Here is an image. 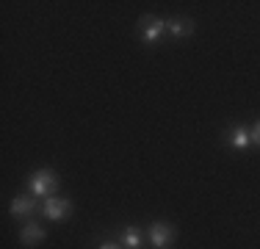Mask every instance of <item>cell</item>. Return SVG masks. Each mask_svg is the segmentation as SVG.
I'll return each instance as SVG.
<instances>
[{"instance_id":"cell-1","label":"cell","mask_w":260,"mask_h":249,"mask_svg":"<svg viewBox=\"0 0 260 249\" xmlns=\"http://www.w3.org/2000/svg\"><path fill=\"white\" fill-rule=\"evenodd\" d=\"M30 189H34V194H50V191H55V174L53 172H36L30 177Z\"/></svg>"},{"instance_id":"cell-2","label":"cell","mask_w":260,"mask_h":249,"mask_svg":"<svg viewBox=\"0 0 260 249\" xmlns=\"http://www.w3.org/2000/svg\"><path fill=\"white\" fill-rule=\"evenodd\" d=\"M139 28H141V36H144L147 42H152V39L160 34V30L166 28V25L160 22L158 17H141V20H139Z\"/></svg>"},{"instance_id":"cell-3","label":"cell","mask_w":260,"mask_h":249,"mask_svg":"<svg viewBox=\"0 0 260 249\" xmlns=\"http://www.w3.org/2000/svg\"><path fill=\"white\" fill-rule=\"evenodd\" d=\"M45 213L50 216V219H64V216L70 213V199H50V202L45 205Z\"/></svg>"},{"instance_id":"cell-4","label":"cell","mask_w":260,"mask_h":249,"mask_svg":"<svg viewBox=\"0 0 260 249\" xmlns=\"http://www.w3.org/2000/svg\"><path fill=\"white\" fill-rule=\"evenodd\" d=\"M172 235H175V230H172L169 224H164V222H160V224H155V227H152L150 238H152V244H155V246L160 249V246H166V241H169Z\"/></svg>"},{"instance_id":"cell-5","label":"cell","mask_w":260,"mask_h":249,"mask_svg":"<svg viewBox=\"0 0 260 249\" xmlns=\"http://www.w3.org/2000/svg\"><path fill=\"white\" fill-rule=\"evenodd\" d=\"M36 210V202L30 197H17L14 202H11V213L14 216H28V213H34Z\"/></svg>"},{"instance_id":"cell-6","label":"cell","mask_w":260,"mask_h":249,"mask_svg":"<svg viewBox=\"0 0 260 249\" xmlns=\"http://www.w3.org/2000/svg\"><path fill=\"white\" fill-rule=\"evenodd\" d=\"M42 238H45V233L39 230V224H25V227H22V233H20L22 244H36V241H42Z\"/></svg>"},{"instance_id":"cell-7","label":"cell","mask_w":260,"mask_h":249,"mask_svg":"<svg viewBox=\"0 0 260 249\" xmlns=\"http://www.w3.org/2000/svg\"><path fill=\"white\" fill-rule=\"evenodd\" d=\"M166 28H169L175 36H188V34H194V22H191V20H172Z\"/></svg>"},{"instance_id":"cell-8","label":"cell","mask_w":260,"mask_h":249,"mask_svg":"<svg viewBox=\"0 0 260 249\" xmlns=\"http://www.w3.org/2000/svg\"><path fill=\"white\" fill-rule=\"evenodd\" d=\"M230 141H233V144H235V147H244V144H246V141H249V136H246V133H244V130H233V136H230Z\"/></svg>"},{"instance_id":"cell-9","label":"cell","mask_w":260,"mask_h":249,"mask_svg":"<svg viewBox=\"0 0 260 249\" xmlns=\"http://www.w3.org/2000/svg\"><path fill=\"white\" fill-rule=\"evenodd\" d=\"M122 244L130 246V249H136V246H139V233H133V230L125 233V235H122Z\"/></svg>"},{"instance_id":"cell-10","label":"cell","mask_w":260,"mask_h":249,"mask_svg":"<svg viewBox=\"0 0 260 249\" xmlns=\"http://www.w3.org/2000/svg\"><path fill=\"white\" fill-rule=\"evenodd\" d=\"M252 139H255L257 144H260V124H257V128H255V133H252Z\"/></svg>"},{"instance_id":"cell-11","label":"cell","mask_w":260,"mask_h":249,"mask_svg":"<svg viewBox=\"0 0 260 249\" xmlns=\"http://www.w3.org/2000/svg\"><path fill=\"white\" fill-rule=\"evenodd\" d=\"M100 249H119V246H114V244H105V246H100Z\"/></svg>"}]
</instances>
